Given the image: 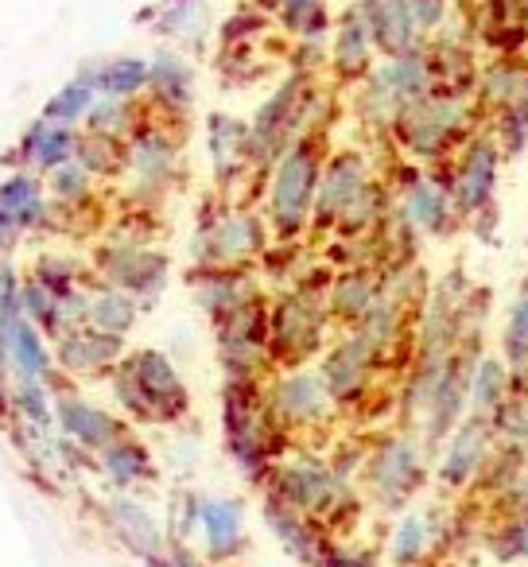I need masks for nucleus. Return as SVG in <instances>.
Wrapping results in <instances>:
<instances>
[{
  "label": "nucleus",
  "mask_w": 528,
  "mask_h": 567,
  "mask_svg": "<svg viewBox=\"0 0 528 567\" xmlns=\"http://www.w3.org/2000/svg\"><path fill=\"white\" fill-rule=\"evenodd\" d=\"M28 148H32V156L40 159L43 167H63L66 159L79 152V141H74L71 125H40L32 136H28Z\"/></svg>",
  "instance_id": "obj_41"
},
{
  "label": "nucleus",
  "mask_w": 528,
  "mask_h": 567,
  "mask_svg": "<svg viewBox=\"0 0 528 567\" xmlns=\"http://www.w3.org/2000/svg\"><path fill=\"white\" fill-rule=\"evenodd\" d=\"M497 354L505 358L513 381L528 385V272H525V280H520L513 303L505 308L501 331H497Z\"/></svg>",
  "instance_id": "obj_23"
},
{
  "label": "nucleus",
  "mask_w": 528,
  "mask_h": 567,
  "mask_svg": "<svg viewBox=\"0 0 528 567\" xmlns=\"http://www.w3.org/2000/svg\"><path fill=\"white\" fill-rule=\"evenodd\" d=\"M90 327L105 334H125L136 323V300L128 292H102L97 300H90Z\"/></svg>",
  "instance_id": "obj_40"
},
{
  "label": "nucleus",
  "mask_w": 528,
  "mask_h": 567,
  "mask_svg": "<svg viewBox=\"0 0 528 567\" xmlns=\"http://www.w3.org/2000/svg\"><path fill=\"white\" fill-rule=\"evenodd\" d=\"M9 334H12V342H17V362L24 365L28 373H40L43 365H48V358H43V347H40V339H35V331L28 323H12L9 327Z\"/></svg>",
  "instance_id": "obj_45"
},
{
  "label": "nucleus",
  "mask_w": 528,
  "mask_h": 567,
  "mask_svg": "<svg viewBox=\"0 0 528 567\" xmlns=\"http://www.w3.org/2000/svg\"><path fill=\"white\" fill-rule=\"evenodd\" d=\"M373 66H377V48H373L370 24H365L362 9L350 0V9L342 12V20L334 24L331 35V71L339 82L358 86L362 79H370Z\"/></svg>",
  "instance_id": "obj_14"
},
{
  "label": "nucleus",
  "mask_w": 528,
  "mask_h": 567,
  "mask_svg": "<svg viewBox=\"0 0 528 567\" xmlns=\"http://www.w3.org/2000/svg\"><path fill=\"white\" fill-rule=\"evenodd\" d=\"M501 148H497L489 125H478L463 141V148L443 164V175L451 183V195L463 214V221L470 226L478 214L494 210L497 206V183H501Z\"/></svg>",
  "instance_id": "obj_6"
},
{
  "label": "nucleus",
  "mask_w": 528,
  "mask_h": 567,
  "mask_svg": "<svg viewBox=\"0 0 528 567\" xmlns=\"http://www.w3.org/2000/svg\"><path fill=\"white\" fill-rule=\"evenodd\" d=\"M265 520H269V528L277 533V540L284 544L288 551H292L300 564L308 567H319V559H323V548L327 540L319 536V528L311 525L315 517H308V513H300L296 505L280 502V497H269V509H265Z\"/></svg>",
  "instance_id": "obj_21"
},
{
  "label": "nucleus",
  "mask_w": 528,
  "mask_h": 567,
  "mask_svg": "<svg viewBox=\"0 0 528 567\" xmlns=\"http://www.w3.org/2000/svg\"><path fill=\"white\" fill-rule=\"evenodd\" d=\"M455 548V509L408 505L389 533V564H439Z\"/></svg>",
  "instance_id": "obj_11"
},
{
  "label": "nucleus",
  "mask_w": 528,
  "mask_h": 567,
  "mask_svg": "<svg viewBox=\"0 0 528 567\" xmlns=\"http://www.w3.org/2000/svg\"><path fill=\"white\" fill-rule=\"evenodd\" d=\"M489 427H494V440L501 447L528 455V385H513V393L489 416Z\"/></svg>",
  "instance_id": "obj_35"
},
{
  "label": "nucleus",
  "mask_w": 528,
  "mask_h": 567,
  "mask_svg": "<svg viewBox=\"0 0 528 567\" xmlns=\"http://www.w3.org/2000/svg\"><path fill=\"white\" fill-rule=\"evenodd\" d=\"M528 97V51L520 55H489L478 66V86H474V105L482 121L501 113L505 105L525 102Z\"/></svg>",
  "instance_id": "obj_16"
},
{
  "label": "nucleus",
  "mask_w": 528,
  "mask_h": 567,
  "mask_svg": "<svg viewBox=\"0 0 528 567\" xmlns=\"http://www.w3.org/2000/svg\"><path fill=\"white\" fill-rule=\"evenodd\" d=\"M319 567H381V559H377V551H373V548H358V544H331V540H327Z\"/></svg>",
  "instance_id": "obj_44"
},
{
  "label": "nucleus",
  "mask_w": 528,
  "mask_h": 567,
  "mask_svg": "<svg viewBox=\"0 0 528 567\" xmlns=\"http://www.w3.org/2000/svg\"><path fill=\"white\" fill-rule=\"evenodd\" d=\"M435 466V447L416 432V427H401L389 432L373 443L365 455V489L385 513H404L416 494L427 486Z\"/></svg>",
  "instance_id": "obj_3"
},
{
  "label": "nucleus",
  "mask_w": 528,
  "mask_h": 567,
  "mask_svg": "<svg viewBox=\"0 0 528 567\" xmlns=\"http://www.w3.org/2000/svg\"><path fill=\"white\" fill-rule=\"evenodd\" d=\"M198 528H203L206 551L214 559H234L245 544V513L234 497H203V513H198Z\"/></svg>",
  "instance_id": "obj_22"
},
{
  "label": "nucleus",
  "mask_w": 528,
  "mask_h": 567,
  "mask_svg": "<svg viewBox=\"0 0 528 567\" xmlns=\"http://www.w3.org/2000/svg\"><path fill=\"white\" fill-rule=\"evenodd\" d=\"M113 525L128 540V548L156 564L159 551H164V533H159V525L152 520V513L144 505H136L133 497H117L113 502Z\"/></svg>",
  "instance_id": "obj_28"
},
{
  "label": "nucleus",
  "mask_w": 528,
  "mask_h": 567,
  "mask_svg": "<svg viewBox=\"0 0 528 567\" xmlns=\"http://www.w3.org/2000/svg\"><path fill=\"white\" fill-rule=\"evenodd\" d=\"M486 125H489V133H494L497 148H501L505 164H509V159H520L528 152V97L525 102L505 105V110L494 113Z\"/></svg>",
  "instance_id": "obj_37"
},
{
  "label": "nucleus",
  "mask_w": 528,
  "mask_h": 567,
  "mask_svg": "<svg viewBox=\"0 0 528 567\" xmlns=\"http://www.w3.org/2000/svg\"><path fill=\"white\" fill-rule=\"evenodd\" d=\"M354 4L362 9L365 24H370L373 48H377L381 59L404 55V51L427 43L424 35L416 32V24L408 20V12H404L401 0H354Z\"/></svg>",
  "instance_id": "obj_19"
},
{
  "label": "nucleus",
  "mask_w": 528,
  "mask_h": 567,
  "mask_svg": "<svg viewBox=\"0 0 528 567\" xmlns=\"http://www.w3.org/2000/svg\"><path fill=\"white\" fill-rule=\"evenodd\" d=\"M117 401L133 412L136 420H179L187 412V389H183L175 365L159 350H141L125 358L117 370Z\"/></svg>",
  "instance_id": "obj_5"
},
{
  "label": "nucleus",
  "mask_w": 528,
  "mask_h": 567,
  "mask_svg": "<svg viewBox=\"0 0 528 567\" xmlns=\"http://www.w3.org/2000/svg\"><path fill=\"white\" fill-rule=\"evenodd\" d=\"M277 17L284 24V32L300 35V40H315V35H327V28H331L327 0H277Z\"/></svg>",
  "instance_id": "obj_39"
},
{
  "label": "nucleus",
  "mask_w": 528,
  "mask_h": 567,
  "mask_svg": "<svg viewBox=\"0 0 528 567\" xmlns=\"http://www.w3.org/2000/svg\"><path fill=\"white\" fill-rule=\"evenodd\" d=\"M128 172H136L141 187H164L175 172V144L164 133H141L128 144Z\"/></svg>",
  "instance_id": "obj_27"
},
{
  "label": "nucleus",
  "mask_w": 528,
  "mask_h": 567,
  "mask_svg": "<svg viewBox=\"0 0 528 567\" xmlns=\"http://www.w3.org/2000/svg\"><path fill=\"white\" fill-rule=\"evenodd\" d=\"M513 385H517V381H513L505 358L501 354H482L478 365H474V373H470V409H466V416L489 420L497 404L513 393Z\"/></svg>",
  "instance_id": "obj_26"
},
{
  "label": "nucleus",
  "mask_w": 528,
  "mask_h": 567,
  "mask_svg": "<svg viewBox=\"0 0 528 567\" xmlns=\"http://www.w3.org/2000/svg\"><path fill=\"white\" fill-rule=\"evenodd\" d=\"M385 292V276H381L377 265H354L350 272H342L339 280L331 284V292H327V311L342 323H362L365 311L381 300Z\"/></svg>",
  "instance_id": "obj_20"
},
{
  "label": "nucleus",
  "mask_w": 528,
  "mask_h": 567,
  "mask_svg": "<svg viewBox=\"0 0 528 567\" xmlns=\"http://www.w3.org/2000/svg\"><path fill=\"white\" fill-rule=\"evenodd\" d=\"M381 370H385V362H381V358L373 354V350L365 347L354 331H350L346 339H342L339 347L323 358V370L319 373H323L334 404H354L370 393L373 378H377Z\"/></svg>",
  "instance_id": "obj_13"
},
{
  "label": "nucleus",
  "mask_w": 528,
  "mask_h": 567,
  "mask_svg": "<svg viewBox=\"0 0 528 567\" xmlns=\"http://www.w3.org/2000/svg\"><path fill=\"white\" fill-rule=\"evenodd\" d=\"M102 463L117 486H133V482L152 474V458H148V451H144V443L128 440V435H121L117 443H110V447L102 451Z\"/></svg>",
  "instance_id": "obj_38"
},
{
  "label": "nucleus",
  "mask_w": 528,
  "mask_h": 567,
  "mask_svg": "<svg viewBox=\"0 0 528 567\" xmlns=\"http://www.w3.org/2000/svg\"><path fill=\"white\" fill-rule=\"evenodd\" d=\"M401 175H396V206L401 214L420 229V237H451L455 229H463V214L451 195V183L443 175V164L424 167L401 159Z\"/></svg>",
  "instance_id": "obj_7"
},
{
  "label": "nucleus",
  "mask_w": 528,
  "mask_h": 567,
  "mask_svg": "<svg viewBox=\"0 0 528 567\" xmlns=\"http://www.w3.org/2000/svg\"><path fill=\"white\" fill-rule=\"evenodd\" d=\"M323 144L315 133L300 136L272 167L269 187V218L280 237H300L315 214L319 179H323Z\"/></svg>",
  "instance_id": "obj_4"
},
{
  "label": "nucleus",
  "mask_w": 528,
  "mask_h": 567,
  "mask_svg": "<svg viewBox=\"0 0 528 567\" xmlns=\"http://www.w3.org/2000/svg\"><path fill=\"white\" fill-rule=\"evenodd\" d=\"M489 319V292L463 268H447L427 288L424 308L412 327V358H451L466 339H482Z\"/></svg>",
  "instance_id": "obj_1"
},
{
  "label": "nucleus",
  "mask_w": 528,
  "mask_h": 567,
  "mask_svg": "<svg viewBox=\"0 0 528 567\" xmlns=\"http://www.w3.org/2000/svg\"><path fill=\"white\" fill-rule=\"evenodd\" d=\"M272 497L296 505L308 517H334L350 505V486L334 466L319 458H292L272 478Z\"/></svg>",
  "instance_id": "obj_10"
},
{
  "label": "nucleus",
  "mask_w": 528,
  "mask_h": 567,
  "mask_svg": "<svg viewBox=\"0 0 528 567\" xmlns=\"http://www.w3.org/2000/svg\"><path fill=\"white\" fill-rule=\"evenodd\" d=\"M327 334V308L311 296H288L269 316V350L280 362L300 365L303 358L323 350Z\"/></svg>",
  "instance_id": "obj_12"
},
{
  "label": "nucleus",
  "mask_w": 528,
  "mask_h": 567,
  "mask_svg": "<svg viewBox=\"0 0 528 567\" xmlns=\"http://www.w3.org/2000/svg\"><path fill=\"white\" fill-rule=\"evenodd\" d=\"M20 393H24V404H28V409H32V416H35V420H48V409H43L40 389H35V385H24V389H20Z\"/></svg>",
  "instance_id": "obj_47"
},
{
  "label": "nucleus",
  "mask_w": 528,
  "mask_h": 567,
  "mask_svg": "<svg viewBox=\"0 0 528 567\" xmlns=\"http://www.w3.org/2000/svg\"><path fill=\"white\" fill-rule=\"evenodd\" d=\"M148 90L159 110L183 113L190 105V97H195V71H190L187 59L175 55V51H159V55L152 59Z\"/></svg>",
  "instance_id": "obj_24"
},
{
  "label": "nucleus",
  "mask_w": 528,
  "mask_h": 567,
  "mask_svg": "<svg viewBox=\"0 0 528 567\" xmlns=\"http://www.w3.org/2000/svg\"><path fill=\"white\" fill-rule=\"evenodd\" d=\"M148 79H152L148 59H136V55L110 59V63L97 66V94L125 97V102H133L141 90H148Z\"/></svg>",
  "instance_id": "obj_33"
},
{
  "label": "nucleus",
  "mask_w": 528,
  "mask_h": 567,
  "mask_svg": "<svg viewBox=\"0 0 528 567\" xmlns=\"http://www.w3.org/2000/svg\"><path fill=\"white\" fill-rule=\"evenodd\" d=\"M206 136H210V156L218 175H229L241 159H249V125H241L237 117L214 113L206 121Z\"/></svg>",
  "instance_id": "obj_32"
},
{
  "label": "nucleus",
  "mask_w": 528,
  "mask_h": 567,
  "mask_svg": "<svg viewBox=\"0 0 528 567\" xmlns=\"http://www.w3.org/2000/svg\"><path fill=\"white\" fill-rule=\"evenodd\" d=\"M167 280V260L156 252H121V260L113 265V284L128 296H156Z\"/></svg>",
  "instance_id": "obj_29"
},
{
  "label": "nucleus",
  "mask_w": 528,
  "mask_h": 567,
  "mask_svg": "<svg viewBox=\"0 0 528 567\" xmlns=\"http://www.w3.org/2000/svg\"><path fill=\"white\" fill-rule=\"evenodd\" d=\"M404 12H408V20L416 24V32L424 35V40H432V35H439L443 28L455 20V0H401Z\"/></svg>",
  "instance_id": "obj_43"
},
{
  "label": "nucleus",
  "mask_w": 528,
  "mask_h": 567,
  "mask_svg": "<svg viewBox=\"0 0 528 567\" xmlns=\"http://www.w3.org/2000/svg\"><path fill=\"white\" fill-rule=\"evenodd\" d=\"M97 66L102 63L82 71L71 86L59 90V97H51L48 121H55V125H74V121L90 117V110H94V102H97Z\"/></svg>",
  "instance_id": "obj_36"
},
{
  "label": "nucleus",
  "mask_w": 528,
  "mask_h": 567,
  "mask_svg": "<svg viewBox=\"0 0 528 567\" xmlns=\"http://www.w3.org/2000/svg\"><path fill=\"white\" fill-rule=\"evenodd\" d=\"M494 513H528V466L520 471V478L513 482V489L494 505Z\"/></svg>",
  "instance_id": "obj_46"
},
{
  "label": "nucleus",
  "mask_w": 528,
  "mask_h": 567,
  "mask_svg": "<svg viewBox=\"0 0 528 567\" xmlns=\"http://www.w3.org/2000/svg\"><path fill=\"white\" fill-rule=\"evenodd\" d=\"M389 567H396V564H389ZM401 567H439V564H401Z\"/></svg>",
  "instance_id": "obj_48"
},
{
  "label": "nucleus",
  "mask_w": 528,
  "mask_h": 567,
  "mask_svg": "<svg viewBox=\"0 0 528 567\" xmlns=\"http://www.w3.org/2000/svg\"><path fill=\"white\" fill-rule=\"evenodd\" d=\"M482 540L497 564H528V513H494Z\"/></svg>",
  "instance_id": "obj_30"
},
{
  "label": "nucleus",
  "mask_w": 528,
  "mask_h": 567,
  "mask_svg": "<svg viewBox=\"0 0 528 567\" xmlns=\"http://www.w3.org/2000/svg\"><path fill=\"white\" fill-rule=\"evenodd\" d=\"M90 133H102V136H113V141H121V136L128 133V125H133V110H128L125 97H97L94 110H90Z\"/></svg>",
  "instance_id": "obj_42"
},
{
  "label": "nucleus",
  "mask_w": 528,
  "mask_h": 567,
  "mask_svg": "<svg viewBox=\"0 0 528 567\" xmlns=\"http://www.w3.org/2000/svg\"><path fill=\"white\" fill-rule=\"evenodd\" d=\"M167 4H175V0H167Z\"/></svg>",
  "instance_id": "obj_49"
},
{
  "label": "nucleus",
  "mask_w": 528,
  "mask_h": 567,
  "mask_svg": "<svg viewBox=\"0 0 528 567\" xmlns=\"http://www.w3.org/2000/svg\"><path fill=\"white\" fill-rule=\"evenodd\" d=\"M152 24L159 35L183 43V48H203L206 32H210V4L206 0H175V4L159 0Z\"/></svg>",
  "instance_id": "obj_25"
},
{
  "label": "nucleus",
  "mask_w": 528,
  "mask_h": 567,
  "mask_svg": "<svg viewBox=\"0 0 528 567\" xmlns=\"http://www.w3.org/2000/svg\"><path fill=\"white\" fill-rule=\"evenodd\" d=\"M497 440L489 420L466 416L447 440L435 451V466H432V482L439 486V494L447 497H466L474 486H478L482 471L494 458Z\"/></svg>",
  "instance_id": "obj_8"
},
{
  "label": "nucleus",
  "mask_w": 528,
  "mask_h": 567,
  "mask_svg": "<svg viewBox=\"0 0 528 567\" xmlns=\"http://www.w3.org/2000/svg\"><path fill=\"white\" fill-rule=\"evenodd\" d=\"M478 125H486V121H482L474 97L451 94V90H432L427 97H420V102L404 105L396 113L389 136H393L396 152L404 159L435 167L447 164Z\"/></svg>",
  "instance_id": "obj_2"
},
{
  "label": "nucleus",
  "mask_w": 528,
  "mask_h": 567,
  "mask_svg": "<svg viewBox=\"0 0 528 567\" xmlns=\"http://www.w3.org/2000/svg\"><path fill=\"white\" fill-rule=\"evenodd\" d=\"M373 74H377V82L389 90V94H393V102L401 105V110H404V105H412V102H420V97H427L432 90H439L427 43L404 51V55L381 59V63L373 66Z\"/></svg>",
  "instance_id": "obj_18"
},
{
  "label": "nucleus",
  "mask_w": 528,
  "mask_h": 567,
  "mask_svg": "<svg viewBox=\"0 0 528 567\" xmlns=\"http://www.w3.org/2000/svg\"><path fill=\"white\" fill-rule=\"evenodd\" d=\"M59 412H63L66 432H71L82 447L105 451L110 443H117L121 435H125L117 420L105 416V412H97V409H90V404H82V401H63V404H59Z\"/></svg>",
  "instance_id": "obj_31"
},
{
  "label": "nucleus",
  "mask_w": 528,
  "mask_h": 567,
  "mask_svg": "<svg viewBox=\"0 0 528 567\" xmlns=\"http://www.w3.org/2000/svg\"><path fill=\"white\" fill-rule=\"evenodd\" d=\"M331 404H334V396H331V389H327L323 373L296 370V373H288V378H280L269 393V409L280 424H319V420H327Z\"/></svg>",
  "instance_id": "obj_15"
},
{
  "label": "nucleus",
  "mask_w": 528,
  "mask_h": 567,
  "mask_svg": "<svg viewBox=\"0 0 528 567\" xmlns=\"http://www.w3.org/2000/svg\"><path fill=\"white\" fill-rule=\"evenodd\" d=\"M117 354H121V339L117 334L97 331V327L74 331L63 347L66 365H74V370H105V365L117 362Z\"/></svg>",
  "instance_id": "obj_34"
},
{
  "label": "nucleus",
  "mask_w": 528,
  "mask_h": 567,
  "mask_svg": "<svg viewBox=\"0 0 528 567\" xmlns=\"http://www.w3.org/2000/svg\"><path fill=\"white\" fill-rule=\"evenodd\" d=\"M221 412H226V435L237 466L245 474H257L272 455V409L260 401L252 381L234 378L226 389V401H221Z\"/></svg>",
  "instance_id": "obj_9"
},
{
  "label": "nucleus",
  "mask_w": 528,
  "mask_h": 567,
  "mask_svg": "<svg viewBox=\"0 0 528 567\" xmlns=\"http://www.w3.org/2000/svg\"><path fill=\"white\" fill-rule=\"evenodd\" d=\"M260 245H265V226L257 218H249V214H221L198 237V260L218 268L241 265L245 257L260 252Z\"/></svg>",
  "instance_id": "obj_17"
}]
</instances>
